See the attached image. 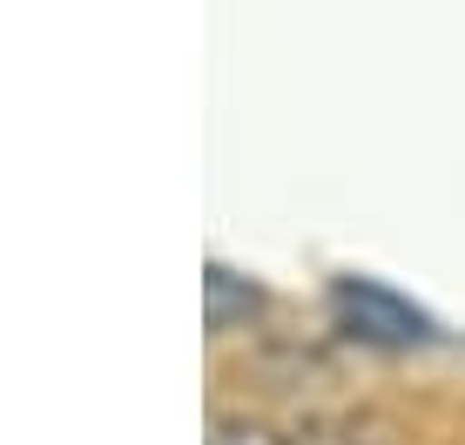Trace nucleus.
<instances>
[{
    "instance_id": "1",
    "label": "nucleus",
    "mask_w": 465,
    "mask_h": 445,
    "mask_svg": "<svg viewBox=\"0 0 465 445\" xmlns=\"http://www.w3.org/2000/svg\"><path fill=\"white\" fill-rule=\"evenodd\" d=\"M331 324L358 344H378V351H411V344L431 338L425 311H411L398 291H384L371 277H338L331 283Z\"/></svg>"
},
{
    "instance_id": "2",
    "label": "nucleus",
    "mask_w": 465,
    "mask_h": 445,
    "mask_svg": "<svg viewBox=\"0 0 465 445\" xmlns=\"http://www.w3.org/2000/svg\"><path fill=\"white\" fill-rule=\"evenodd\" d=\"M263 311V291H256L250 277H236L230 263H210V277H203V317H210V331H243L250 317Z\"/></svg>"
},
{
    "instance_id": "3",
    "label": "nucleus",
    "mask_w": 465,
    "mask_h": 445,
    "mask_svg": "<svg viewBox=\"0 0 465 445\" xmlns=\"http://www.w3.org/2000/svg\"><path fill=\"white\" fill-rule=\"evenodd\" d=\"M210 445H291V439H277L270 425H256V419H216Z\"/></svg>"
}]
</instances>
